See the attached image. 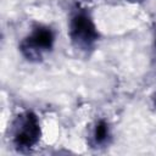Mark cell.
<instances>
[{
  "instance_id": "1",
  "label": "cell",
  "mask_w": 156,
  "mask_h": 156,
  "mask_svg": "<svg viewBox=\"0 0 156 156\" xmlns=\"http://www.w3.org/2000/svg\"><path fill=\"white\" fill-rule=\"evenodd\" d=\"M11 141L16 150L24 152L37 146L41 136L40 121L38 116L32 111H23L18 113L12 121Z\"/></svg>"
},
{
  "instance_id": "2",
  "label": "cell",
  "mask_w": 156,
  "mask_h": 156,
  "mask_svg": "<svg viewBox=\"0 0 156 156\" xmlns=\"http://www.w3.org/2000/svg\"><path fill=\"white\" fill-rule=\"evenodd\" d=\"M68 35L72 45L82 51L88 52L93 50L100 38L98 27L87 10H76L68 24Z\"/></svg>"
},
{
  "instance_id": "3",
  "label": "cell",
  "mask_w": 156,
  "mask_h": 156,
  "mask_svg": "<svg viewBox=\"0 0 156 156\" xmlns=\"http://www.w3.org/2000/svg\"><path fill=\"white\" fill-rule=\"evenodd\" d=\"M55 45V34L52 29L44 24H37L32 32L21 41L20 51L24 58L32 62H39L45 54L50 52Z\"/></svg>"
},
{
  "instance_id": "4",
  "label": "cell",
  "mask_w": 156,
  "mask_h": 156,
  "mask_svg": "<svg viewBox=\"0 0 156 156\" xmlns=\"http://www.w3.org/2000/svg\"><path fill=\"white\" fill-rule=\"evenodd\" d=\"M110 127L105 119H99L90 133V141L94 146H102L110 139Z\"/></svg>"
},
{
  "instance_id": "5",
  "label": "cell",
  "mask_w": 156,
  "mask_h": 156,
  "mask_svg": "<svg viewBox=\"0 0 156 156\" xmlns=\"http://www.w3.org/2000/svg\"><path fill=\"white\" fill-rule=\"evenodd\" d=\"M127 1H129V2H132V4H140V2H143V1H145V0H127Z\"/></svg>"
}]
</instances>
